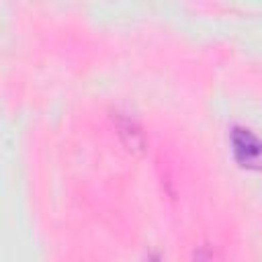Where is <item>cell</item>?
Wrapping results in <instances>:
<instances>
[{
  "label": "cell",
  "instance_id": "4",
  "mask_svg": "<svg viewBox=\"0 0 262 262\" xmlns=\"http://www.w3.org/2000/svg\"><path fill=\"white\" fill-rule=\"evenodd\" d=\"M149 262H160V258H158V256H154V258H151Z\"/></svg>",
  "mask_w": 262,
  "mask_h": 262
},
{
  "label": "cell",
  "instance_id": "3",
  "mask_svg": "<svg viewBox=\"0 0 262 262\" xmlns=\"http://www.w3.org/2000/svg\"><path fill=\"white\" fill-rule=\"evenodd\" d=\"M192 262H217L213 252L207 248V246H199L194 252H192Z\"/></svg>",
  "mask_w": 262,
  "mask_h": 262
},
{
  "label": "cell",
  "instance_id": "1",
  "mask_svg": "<svg viewBox=\"0 0 262 262\" xmlns=\"http://www.w3.org/2000/svg\"><path fill=\"white\" fill-rule=\"evenodd\" d=\"M235 162L246 170H262V137L252 129L235 125L229 133Z\"/></svg>",
  "mask_w": 262,
  "mask_h": 262
},
{
  "label": "cell",
  "instance_id": "2",
  "mask_svg": "<svg viewBox=\"0 0 262 262\" xmlns=\"http://www.w3.org/2000/svg\"><path fill=\"white\" fill-rule=\"evenodd\" d=\"M113 123L121 143L129 154L139 156L145 151V135L137 121H133L131 117H125L123 113H113Z\"/></svg>",
  "mask_w": 262,
  "mask_h": 262
}]
</instances>
